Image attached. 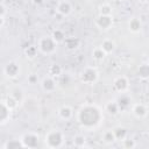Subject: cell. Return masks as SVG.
Returning a JSON list of instances; mask_svg holds the SVG:
<instances>
[{
  "instance_id": "obj_1",
  "label": "cell",
  "mask_w": 149,
  "mask_h": 149,
  "mask_svg": "<svg viewBox=\"0 0 149 149\" xmlns=\"http://www.w3.org/2000/svg\"><path fill=\"white\" fill-rule=\"evenodd\" d=\"M79 126L88 132L95 130L104 121V111L95 104H84L76 115Z\"/></svg>"
},
{
  "instance_id": "obj_2",
  "label": "cell",
  "mask_w": 149,
  "mask_h": 149,
  "mask_svg": "<svg viewBox=\"0 0 149 149\" xmlns=\"http://www.w3.org/2000/svg\"><path fill=\"white\" fill-rule=\"evenodd\" d=\"M65 143V135L59 129H50L44 135V146L49 149L62 148Z\"/></svg>"
},
{
  "instance_id": "obj_3",
  "label": "cell",
  "mask_w": 149,
  "mask_h": 149,
  "mask_svg": "<svg viewBox=\"0 0 149 149\" xmlns=\"http://www.w3.org/2000/svg\"><path fill=\"white\" fill-rule=\"evenodd\" d=\"M57 43L51 38V36H42L37 41V49L44 56L54 55L57 50Z\"/></svg>"
},
{
  "instance_id": "obj_4",
  "label": "cell",
  "mask_w": 149,
  "mask_h": 149,
  "mask_svg": "<svg viewBox=\"0 0 149 149\" xmlns=\"http://www.w3.org/2000/svg\"><path fill=\"white\" fill-rule=\"evenodd\" d=\"M100 73L95 66H85L79 72V80L86 85H93L99 80Z\"/></svg>"
},
{
  "instance_id": "obj_5",
  "label": "cell",
  "mask_w": 149,
  "mask_h": 149,
  "mask_svg": "<svg viewBox=\"0 0 149 149\" xmlns=\"http://www.w3.org/2000/svg\"><path fill=\"white\" fill-rule=\"evenodd\" d=\"M23 148H28V149H34L37 148L38 142H40V135L36 132H27L24 134H22V136L20 137Z\"/></svg>"
},
{
  "instance_id": "obj_6",
  "label": "cell",
  "mask_w": 149,
  "mask_h": 149,
  "mask_svg": "<svg viewBox=\"0 0 149 149\" xmlns=\"http://www.w3.org/2000/svg\"><path fill=\"white\" fill-rule=\"evenodd\" d=\"M113 15H98L94 20V26L101 31H108L113 28Z\"/></svg>"
},
{
  "instance_id": "obj_7",
  "label": "cell",
  "mask_w": 149,
  "mask_h": 149,
  "mask_svg": "<svg viewBox=\"0 0 149 149\" xmlns=\"http://www.w3.org/2000/svg\"><path fill=\"white\" fill-rule=\"evenodd\" d=\"M112 85H113V88H114L115 92H118V93H125V92H128L130 81H129V78L127 76L121 74V76H118V77L114 78Z\"/></svg>"
},
{
  "instance_id": "obj_8",
  "label": "cell",
  "mask_w": 149,
  "mask_h": 149,
  "mask_svg": "<svg viewBox=\"0 0 149 149\" xmlns=\"http://www.w3.org/2000/svg\"><path fill=\"white\" fill-rule=\"evenodd\" d=\"M20 71H21L20 65H19L16 62H14V61L8 62V63L3 66V73H5V76H6L7 78H9V79H15V78H17L19 74H20Z\"/></svg>"
},
{
  "instance_id": "obj_9",
  "label": "cell",
  "mask_w": 149,
  "mask_h": 149,
  "mask_svg": "<svg viewBox=\"0 0 149 149\" xmlns=\"http://www.w3.org/2000/svg\"><path fill=\"white\" fill-rule=\"evenodd\" d=\"M58 87V84H57V80L56 78L51 77V76H47L42 79L41 81V88L45 92V93H54Z\"/></svg>"
},
{
  "instance_id": "obj_10",
  "label": "cell",
  "mask_w": 149,
  "mask_h": 149,
  "mask_svg": "<svg viewBox=\"0 0 149 149\" xmlns=\"http://www.w3.org/2000/svg\"><path fill=\"white\" fill-rule=\"evenodd\" d=\"M118 105H119V108H120V112L122 111H128L130 109L133 102H132V97L128 94V92H125V93H120V95L115 99Z\"/></svg>"
},
{
  "instance_id": "obj_11",
  "label": "cell",
  "mask_w": 149,
  "mask_h": 149,
  "mask_svg": "<svg viewBox=\"0 0 149 149\" xmlns=\"http://www.w3.org/2000/svg\"><path fill=\"white\" fill-rule=\"evenodd\" d=\"M130 111H132V114L136 119H144L148 115V107H147V105H144L142 102L133 104L130 107Z\"/></svg>"
},
{
  "instance_id": "obj_12",
  "label": "cell",
  "mask_w": 149,
  "mask_h": 149,
  "mask_svg": "<svg viewBox=\"0 0 149 149\" xmlns=\"http://www.w3.org/2000/svg\"><path fill=\"white\" fill-rule=\"evenodd\" d=\"M73 10L72 3L68 0H61L56 6V13L62 16H69Z\"/></svg>"
},
{
  "instance_id": "obj_13",
  "label": "cell",
  "mask_w": 149,
  "mask_h": 149,
  "mask_svg": "<svg viewBox=\"0 0 149 149\" xmlns=\"http://www.w3.org/2000/svg\"><path fill=\"white\" fill-rule=\"evenodd\" d=\"M127 28L132 34H139L143 28V23L140 17L132 16L127 22Z\"/></svg>"
},
{
  "instance_id": "obj_14",
  "label": "cell",
  "mask_w": 149,
  "mask_h": 149,
  "mask_svg": "<svg viewBox=\"0 0 149 149\" xmlns=\"http://www.w3.org/2000/svg\"><path fill=\"white\" fill-rule=\"evenodd\" d=\"M57 114H58L59 119H62L64 121H69L73 118V108L70 105H62L58 108Z\"/></svg>"
},
{
  "instance_id": "obj_15",
  "label": "cell",
  "mask_w": 149,
  "mask_h": 149,
  "mask_svg": "<svg viewBox=\"0 0 149 149\" xmlns=\"http://www.w3.org/2000/svg\"><path fill=\"white\" fill-rule=\"evenodd\" d=\"M12 111L6 106L3 100H0V125H5L9 121Z\"/></svg>"
},
{
  "instance_id": "obj_16",
  "label": "cell",
  "mask_w": 149,
  "mask_h": 149,
  "mask_svg": "<svg viewBox=\"0 0 149 149\" xmlns=\"http://www.w3.org/2000/svg\"><path fill=\"white\" fill-rule=\"evenodd\" d=\"M104 112H106L111 116H116L120 113V108H119V105H118L116 100L113 99V100L107 101L105 107H104Z\"/></svg>"
},
{
  "instance_id": "obj_17",
  "label": "cell",
  "mask_w": 149,
  "mask_h": 149,
  "mask_svg": "<svg viewBox=\"0 0 149 149\" xmlns=\"http://www.w3.org/2000/svg\"><path fill=\"white\" fill-rule=\"evenodd\" d=\"M65 48L69 50V51H73L76 49H78L80 47V40L78 37H74V36H70V37H65V40L63 41Z\"/></svg>"
},
{
  "instance_id": "obj_18",
  "label": "cell",
  "mask_w": 149,
  "mask_h": 149,
  "mask_svg": "<svg viewBox=\"0 0 149 149\" xmlns=\"http://www.w3.org/2000/svg\"><path fill=\"white\" fill-rule=\"evenodd\" d=\"M99 47L106 52V55H109V54L114 52V50H115V48H116V44H115V42H114L113 40L106 38V40H104V41L101 42V44H100Z\"/></svg>"
},
{
  "instance_id": "obj_19",
  "label": "cell",
  "mask_w": 149,
  "mask_h": 149,
  "mask_svg": "<svg viewBox=\"0 0 149 149\" xmlns=\"http://www.w3.org/2000/svg\"><path fill=\"white\" fill-rule=\"evenodd\" d=\"M113 133L116 141H122L125 137L128 136V130L123 126H116L115 128H113Z\"/></svg>"
},
{
  "instance_id": "obj_20",
  "label": "cell",
  "mask_w": 149,
  "mask_h": 149,
  "mask_svg": "<svg viewBox=\"0 0 149 149\" xmlns=\"http://www.w3.org/2000/svg\"><path fill=\"white\" fill-rule=\"evenodd\" d=\"M50 36H51V38H52L57 44L63 43V41H64V40H65V37H66L65 31H64V30H62V29H58V28L54 29Z\"/></svg>"
},
{
  "instance_id": "obj_21",
  "label": "cell",
  "mask_w": 149,
  "mask_h": 149,
  "mask_svg": "<svg viewBox=\"0 0 149 149\" xmlns=\"http://www.w3.org/2000/svg\"><path fill=\"white\" fill-rule=\"evenodd\" d=\"M3 101H5L6 106H7L12 112H13V111H15V109L19 107V104H20V101H19L14 95H12V94L7 95V97H6V99H5Z\"/></svg>"
},
{
  "instance_id": "obj_22",
  "label": "cell",
  "mask_w": 149,
  "mask_h": 149,
  "mask_svg": "<svg viewBox=\"0 0 149 149\" xmlns=\"http://www.w3.org/2000/svg\"><path fill=\"white\" fill-rule=\"evenodd\" d=\"M101 140L105 144H113L116 140H115V136H114V133H113V129H107L102 133L101 135Z\"/></svg>"
},
{
  "instance_id": "obj_23",
  "label": "cell",
  "mask_w": 149,
  "mask_h": 149,
  "mask_svg": "<svg viewBox=\"0 0 149 149\" xmlns=\"http://www.w3.org/2000/svg\"><path fill=\"white\" fill-rule=\"evenodd\" d=\"M137 76L141 80H147L149 78V64L148 63H142L139 68Z\"/></svg>"
},
{
  "instance_id": "obj_24",
  "label": "cell",
  "mask_w": 149,
  "mask_h": 149,
  "mask_svg": "<svg viewBox=\"0 0 149 149\" xmlns=\"http://www.w3.org/2000/svg\"><path fill=\"white\" fill-rule=\"evenodd\" d=\"M5 149H19V148H23L22 142L20 139H13V140H8L3 143L2 146Z\"/></svg>"
},
{
  "instance_id": "obj_25",
  "label": "cell",
  "mask_w": 149,
  "mask_h": 149,
  "mask_svg": "<svg viewBox=\"0 0 149 149\" xmlns=\"http://www.w3.org/2000/svg\"><path fill=\"white\" fill-rule=\"evenodd\" d=\"M106 52L100 48V47H95L93 50H92V58L97 62H102L105 58H106Z\"/></svg>"
},
{
  "instance_id": "obj_26",
  "label": "cell",
  "mask_w": 149,
  "mask_h": 149,
  "mask_svg": "<svg viewBox=\"0 0 149 149\" xmlns=\"http://www.w3.org/2000/svg\"><path fill=\"white\" fill-rule=\"evenodd\" d=\"M62 73H63V68L59 64H52L48 69V74L54 78H58Z\"/></svg>"
},
{
  "instance_id": "obj_27",
  "label": "cell",
  "mask_w": 149,
  "mask_h": 149,
  "mask_svg": "<svg viewBox=\"0 0 149 149\" xmlns=\"http://www.w3.org/2000/svg\"><path fill=\"white\" fill-rule=\"evenodd\" d=\"M98 15H113V7L109 3H101L98 7Z\"/></svg>"
},
{
  "instance_id": "obj_28",
  "label": "cell",
  "mask_w": 149,
  "mask_h": 149,
  "mask_svg": "<svg viewBox=\"0 0 149 149\" xmlns=\"http://www.w3.org/2000/svg\"><path fill=\"white\" fill-rule=\"evenodd\" d=\"M38 54V49L37 45H29L24 49V55L28 59H34Z\"/></svg>"
},
{
  "instance_id": "obj_29",
  "label": "cell",
  "mask_w": 149,
  "mask_h": 149,
  "mask_svg": "<svg viewBox=\"0 0 149 149\" xmlns=\"http://www.w3.org/2000/svg\"><path fill=\"white\" fill-rule=\"evenodd\" d=\"M72 142H73V146L76 148H84V147H86V137L83 134H77L73 137Z\"/></svg>"
},
{
  "instance_id": "obj_30",
  "label": "cell",
  "mask_w": 149,
  "mask_h": 149,
  "mask_svg": "<svg viewBox=\"0 0 149 149\" xmlns=\"http://www.w3.org/2000/svg\"><path fill=\"white\" fill-rule=\"evenodd\" d=\"M121 142V147L123 148V149H134L135 147H136V142H135V140L134 139H132V137H125L122 141H120Z\"/></svg>"
},
{
  "instance_id": "obj_31",
  "label": "cell",
  "mask_w": 149,
  "mask_h": 149,
  "mask_svg": "<svg viewBox=\"0 0 149 149\" xmlns=\"http://www.w3.org/2000/svg\"><path fill=\"white\" fill-rule=\"evenodd\" d=\"M27 80H28V84H30V85H35V84H37V80H38L37 74H35V73H30V74H28Z\"/></svg>"
},
{
  "instance_id": "obj_32",
  "label": "cell",
  "mask_w": 149,
  "mask_h": 149,
  "mask_svg": "<svg viewBox=\"0 0 149 149\" xmlns=\"http://www.w3.org/2000/svg\"><path fill=\"white\" fill-rule=\"evenodd\" d=\"M6 13H7V8H6V6H5L3 3H0V15H1V16H5Z\"/></svg>"
},
{
  "instance_id": "obj_33",
  "label": "cell",
  "mask_w": 149,
  "mask_h": 149,
  "mask_svg": "<svg viewBox=\"0 0 149 149\" xmlns=\"http://www.w3.org/2000/svg\"><path fill=\"white\" fill-rule=\"evenodd\" d=\"M34 5H41V3H43V1L44 0H30Z\"/></svg>"
},
{
  "instance_id": "obj_34",
  "label": "cell",
  "mask_w": 149,
  "mask_h": 149,
  "mask_svg": "<svg viewBox=\"0 0 149 149\" xmlns=\"http://www.w3.org/2000/svg\"><path fill=\"white\" fill-rule=\"evenodd\" d=\"M5 24V16H1L0 15V28H2Z\"/></svg>"
},
{
  "instance_id": "obj_35",
  "label": "cell",
  "mask_w": 149,
  "mask_h": 149,
  "mask_svg": "<svg viewBox=\"0 0 149 149\" xmlns=\"http://www.w3.org/2000/svg\"><path fill=\"white\" fill-rule=\"evenodd\" d=\"M148 1L149 0H137V2L141 3V5H146V3H148Z\"/></svg>"
},
{
  "instance_id": "obj_36",
  "label": "cell",
  "mask_w": 149,
  "mask_h": 149,
  "mask_svg": "<svg viewBox=\"0 0 149 149\" xmlns=\"http://www.w3.org/2000/svg\"><path fill=\"white\" fill-rule=\"evenodd\" d=\"M118 1H121V2H125V1H128V0H118Z\"/></svg>"
},
{
  "instance_id": "obj_37",
  "label": "cell",
  "mask_w": 149,
  "mask_h": 149,
  "mask_svg": "<svg viewBox=\"0 0 149 149\" xmlns=\"http://www.w3.org/2000/svg\"><path fill=\"white\" fill-rule=\"evenodd\" d=\"M0 69H1V66H0Z\"/></svg>"
}]
</instances>
